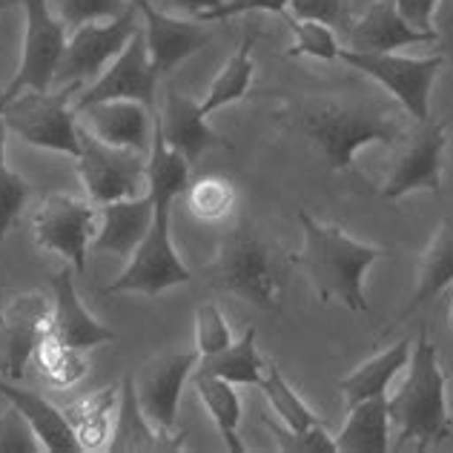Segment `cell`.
<instances>
[{
  "label": "cell",
  "mask_w": 453,
  "mask_h": 453,
  "mask_svg": "<svg viewBox=\"0 0 453 453\" xmlns=\"http://www.w3.org/2000/svg\"><path fill=\"white\" fill-rule=\"evenodd\" d=\"M304 244L293 256L319 302H339L356 313H367L365 276L379 258H385V250L376 244L356 242L336 224H321L307 210L299 212Z\"/></svg>",
  "instance_id": "6da1fadb"
},
{
  "label": "cell",
  "mask_w": 453,
  "mask_h": 453,
  "mask_svg": "<svg viewBox=\"0 0 453 453\" xmlns=\"http://www.w3.org/2000/svg\"><path fill=\"white\" fill-rule=\"evenodd\" d=\"M288 121L321 152L333 173L350 170L356 152L367 144L393 147L408 138L404 118L385 106L307 101L296 106Z\"/></svg>",
  "instance_id": "7a4b0ae2"
},
{
  "label": "cell",
  "mask_w": 453,
  "mask_h": 453,
  "mask_svg": "<svg viewBox=\"0 0 453 453\" xmlns=\"http://www.w3.org/2000/svg\"><path fill=\"white\" fill-rule=\"evenodd\" d=\"M445 373L439 367L436 344L427 336V327H419L411 353V373L404 385L388 399L390 422L399 427L396 448L404 450L413 445L419 453L445 442L453 431L448 396H445Z\"/></svg>",
  "instance_id": "3957f363"
},
{
  "label": "cell",
  "mask_w": 453,
  "mask_h": 453,
  "mask_svg": "<svg viewBox=\"0 0 453 453\" xmlns=\"http://www.w3.org/2000/svg\"><path fill=\"white\" fill-rule=\"evenodd\" d=\"M212 281L216 288L238 296L258 310H267V313L279 310L281 276L276 258L250 224H238L221 242Z\"/></svg>",
  "instance_id": "277c9868"
},
{
  "label": "cell",
  "mask_w": 453,
  "mask_h": 453,
  "mask_svg": "<svg viewBox=\"0 0 453 453\" xmlns=\"http://www.w3.org/2000/svg\"><path fill=\"white\" fill-rule=\"evenodd\" d=\"M81 87L83 83H66L58 92L23 89L4 106V121L27 144L78 158V112L69 101Z\"/></svg>",
  "instance_id": "5b68a950"
},
{
  "label": "cell",
  "mask_w": 453,
  "mask_h": 453,
  "mask_svg": "<svg viewBox=\"0 0 453 453\" xmlns=\"http://www.w3.org/2000/svg\"><path fill=\"white\" fill-rule=\"evenodd\" d=\"M152 224L144 235V242L127 261V270L118 276L110 288H104V296L112 293H144L158 296L175 284H189L193 273L187 270L181 256L175 253L170 238V216L175 198H152Z\"/></svg>",
  "instance_id": "8992f818"
},
{
  "label": "cell",
  "mask_w": 453,
  "mask_h": 453,
  "mask_svg": "<svg viewBox=\"0 0 453 453\" xmlns=\"http://www.w3.org/2000/svg\"><path fill=\"white\" fill-rule=\"evenodd\" d=\"M78 141H81V155L75 158L78 175L95 207L150 193V173H147L144 152L106 144L98 135H92L81 121H78Z\"/></svg>",
  "instance_id": "52a82bcc"
},
{
  "label": "cell",
  "mask_w": 453,
  "mask_h": 453,
  "mask_svg": "<svg viewBox=\"0 0 453 453\" xmlns=\"http://www.w3.org/2000/svg\"><path fill=\"white\" fill-rule=\"evenodd\" d=\"M339 61L381 83L416 124L431 121V87L445 64L442 55L404 58L396 52H353L342 46Z\"/></svg>",
  "instance_id": "ba28073f"
},
{
  "label": "cell",
  "mask_w": 453,
  "mask_h": 453,
  "mask_svg": "<svg viewBox=\"0 0 453 453\" xmlns=\"http://www.w3.org/2000/svg\"><path fill=\"white\" fill-rule=\"evenodd\" d=\"M138 4L133 0L124 15L104 23H83V27L73 29V35L66 38V50L61 55V64H58L55 81L66 87V83L98 78L124 50L127 41L138 32Z\"/></svg>",
  "instance_id": "9c48e42d"
},
{
  "label": "cell",
  "mask_w": 453,
  "mask_h": 453,
  "mask_svg": "<svg viewBox=\"0 0 453 453\" xmlns=\"http://www.w3.org/2000/svg\"><path fill=\"white\" fill-rule=\"evenodd\" d=\"M95 226H98V207L92 201L55 193L41 201L35 212V244L66 258L75 273L87 270V250L92 244Z\"/></svg>",
  "instance_id": "30bf717a"
},
{
  "label": "cell",
  "mask_w": 453,
  "mask_h": 453,
  "mask_svg": "<svg viewBox=\"0 0 453 453\" xmlns=\"http://www.w3.org/2000/svg\"><path fill=\"white\" fill-rule=\"evenodd\" d=\"M198 359V350H170L150 359L138 371V376H133L141 411L155 431H161L164 436H184L178 431V402H181L184 381L196 371Z\"/></svg>",
  "instance_id": "8fae6325"
},
{
  "label": "cell",
  "mask_w": 453,
  "mask_h": 453,
  "mask_svg": "<svg viewBox=\"0 0 453 453\" xmlns=\"http://www.w3.org/2000/svg\"><path fill=\"white\" fill-rule=\"evenodd\" d=\"M27 9V43H23V61L15 81H12L9 101L23 89L50 92L55 83L58 64L66 50V27L52 12L50 0H20Z\"/></svg>",
  "instance_id": "7c38bea8"
},
{
  "label": "cell",
  "mask_w": 453,
  "mask_h": 453,
  "mask_svg": "<svg viewBox=\"0 0 453 453\" xmlns=\"http://www.w3.org/2000/svg\"><path fill=\"white\" fill-rule=\"evenodd\" d=\"M46 333H52V302L43 293L15 296L0 310V376L20 381Z\"/></svg>",
  "instance_id": "4fadbf2b"
},
{
  "label": "cell",
  "mask_w": 453,
  "mask_h": 453,
  "mask_svg": "<svg viewBox=\"0 0 453 453\" xmlns=\"http://www.w3.org/2000/svg\"><path fill=\"white\" fill-rule=\"evenodd\" d=\"M155 87H158V73H155L152 61H150L144 27H138V32L127 41V46L118 52L115 61L81 92V98L75 104V112L83 110V106H89V104L115 101V98L141 101L152 110Z\"/></svg>",
  "instance_id": "5bb4252c"
},
{
  "label": "cell",
  "mask_w": 453,
  "mask_h": 453,
  "mask_svg": "<svg viewBox=\"0 0 453 453\" xmlns=\"http://www.w3.org/2000/svg\"><path fill=\"white\" fill-rule=\"evenodd\" d=\"M445 124L425 121L416 124V133H408V147L399 152L396 164L385 181L381 196L388 201H399L416 189H427L442 196V152H445Z\"/></svg>",
  "instance_id": "9a60e30c"
},
{
  "label": "cell",
  "mask_w": 453,
  "mask_h": 453,
  "mask_svg": "<svg viewBox=\"0 0 453 453\" xmlns=\"http://www.w3.org/2000/svg\"><path fill=\"white\" fill-rule=\"evenodd\" d=\"M135 4L141 18H144L150 61L158 78L170 75L178 64H184L187 58H193L212 41V23L170 15V12L152 6V0H135Z\"/></svg>",
  "instance_id": "2e32d148"
},
{
  "label": "cell",
  "mask_w": 453,
  "mask_h": 453,
  "mask_svg": "<svg viewBox=\"0 0 453 453\" xmlns=\"http://www.w3.org/2000/svg\"><path fill=\"white\" fill-rule=\"evenodd\" d=\"M436 43L434 29H416L402 18L393 0H376L365 6L359 18H353L348 29V46L353 52H396L404 46Z\"/></svg>",
  "instance_id": "e0dca14e"
},
{
  "label": "cell",
  "mask_w": 453,
  "mask_h": 453,
  "mask_svg": "<svg viewBox=\"0 0 453 453\" xmlns=\"http://www.w3.org/2000/svg\"><path fill=\"white\" fill-rule=\"evenodd\" d=\"M78 121L92 135L106 141V144L150 155L152 121H150V106H144L141 101L115 98V101L89 104L78 110Z\"/></svg>",
  "instance_id": "ac0fdd59"
},
{
  "label": "cell",
  "mask_w": 453,
  "mask_h": 453,
  "mask_svg": "<svg viewBox=\"0 0 453 453\" xmlns=\"http://www.w3.org/2000/svg\"><path fill=\"white\" fill-rule=\"evenodd\" d=\"M152 196L144 193L138 198L112 201V204L98 207V226L92 235V250L98 253H112L129 261L138 244L144 242V235L152 224Z\"/></svg>",
  "instance_id": "d6986e66"
},
{
  "label": "cell",
  "mask_w": 453,
  "mask_h": 453,
  "mask_svg": "<svg viewBox=\"0 0 453 453\" xmlns=\"http://www.w3.org/2000/svg\"><path fill=\"white\" fill-rule=\"evenodd\" d=\"M155 118H158L166 144L181 152L189 164H196L201 155L210 152V150H230V144L221 141L207 127V115L201 112L198 101L187 98V95H181L178 89L166 92L164 110Z\"/></svg>",
  "instance_id": "ffe728a7"
},
{
  "label": "cell",
  "mask_w": 453,
  "mask_h": 453,
  "mask_svg": "<svg viewBox=\"0 0 453 453\" xmlns=\"http://www.w3.org/2000/svg\"><path fill=\"white\" fill-rule=\"evenodd\" d=\"M52 290H55V302H52V333L69 348H78V350H92L98 344L106 342H115V333L101 325L95 319L83 302L78 299V290H75V281H73V273L61 270L55 273L52 279Z\"/></svg>",
  "instance_id": "44dd1931"
},
{
  "label": "cell",
  "mask_w": 453,
  "mask_h": 453,
  "mask_svg": "<svg viewBox=\"0 0 453 453\" xmlns=\"http://www.w3.org/2000/svg\"><path fill=\"white\" fill-rule=\"evenodd\" d=\"M0 396H6L9 404H15V408L27 416L29 425L35 427V434H38L43 450L50 453H78L83 450L78 436L73 431V425H69L64 408H55L52 402H46L38 393H32L27 388H20L18 381H9L0 376Z\"/></svg>",
  "instance_id": "7402d4cb"
},
{
  "label": "cell",
  "mask_w": 453,
  "mask_h": 453,
  "mask_svg": "<svg viewBox=\"0 0 453 453\" xmlns=\"http://www.w3.org/2000/svg\"><path fill=\"white\" fill-rule=\"evenodd\" d=\"M184 436L173 439L164 436L161 431H155L150 419L141 411L138 393H135V379L124 376L121 381V402H118V416L112 427L110 448L112 453H155V450H181Z\"/></svg>",
  "instance_id": "603a6c76"
},
{
  "label": "cell",
  "mask_w": 453,
  "mask_h": 453,
  "mask_svg": "<svg viewBox=\"0 0 453 453\" xmlns=\"http://www.w3.org/2000/svg\"><path fill=\"white\" fill-rule=\"evenodd\" d=\"M450 284H453V219H445L442 224H439V230L434 233L431 244H427V250L419 258V279H416L413 299L385 327V333L404 325V321H408L413 313H419L427 302L439 299Z\"/></svg>",
  "instance_id": "cb8c5ba5"
},
{
  "label": "cell",
  "mask_w": 453,
  "mask_h": 453,
  "mask_svg": "<svg viewBox=\"0 0 453 453\" xmlns=\"http://www.w3.org/2000/svg\"><path fill=\"white\" fill-rule=\"evenodd\" d=\"M411 353H413V342L402 339L393 344V348L381 350L379 356H373V359L359 365L350 376L339 379V390H342L344 402H348V408H353V404H359L365 399L385 396L393 376L411 365Z\"/></svg>",
  "instance_id": "d4e9b609"
},
{
  "label": "cell",
  "mask_w": 453,
  "mask_h": 453,
  "mask_svg": "<svg viewBox=\"0 0 453 453\" xmlns=\"http://www.w3.org/2000/svg\"><path fill=\"white\" fill-rule=\"evenodd\" d=\"M118 402H121V388H101L89 393L87 399L64 408L69 425L78 436L83 450H106L112 439L115 416H118Z\"/></svg>",
  "instance_id": "484cf974"
},
{
  "label": "cell",
  "mask_w": 453,
  "mask_h": 453,
  "mask_svg": "<svg viewBox=\"0 0 453 453\" xmlns=\"http://www.w3.org/2000/svg\"><path fill=\"white\" fill-rule=\"evenodd\" d=\"M390 413L388 396H373L353 404L348 422L336 436V448L342 453H388L390 450Z\"/></svg>",
  "instance_id": "4316f807"
},
{
  "label": "cell",
  "mask_w": 453,
  "mask_h": 453,
  "mask_svg": "<svg viewBox=\"0 0 453 453\" xmlns=\"http://www.w3.org/2000/svg\"><path fill=\"white\" fill-rule=\"evenodd\" d=\"M193 385L198 390L201 402H204L210 419L216 422L226 450L244 453L247 448L242 442V436H238V425H242V399H238V393L233 390V381L196 371L193 373Z\"/></svg>",
  "instance_id": "83f0119b"
},
{
  "label": "cell",
  "mask_w": 453,
  "mask_h": 453,
  "mask_svg": "<svg viewBox=\"0 0 453 453\" xmlns=\"http://www.w3.org/2000/svg\"><path fill=\"white\" fill-rule=\"evenodd\" d=\"M256 38L258 32H247L242 46H238V52L226 61V66L219 73V78L212 81L210 92L204 95V101H198L201 112L207 118L221 110V106H230V104H238L247 98L250 92V83H253V73H256V64H253V46H256Z\"/></svg>",
  "instance_id": "f1b7e54d"
},
{
  "label": "cell",
  "mask_w": 453,
  "mask_h": 453,
  "mask_svg": "<svg viewBox=\"0 0 453 453\" xmlns=\"http://www.w3.org/2000/svg\"><path fill=\"white\" fill-rule=\"evenodd\" d=\"M196 371L210 373L233 381V385H253L261 388V376H265V359L256 350V330L250 327L242 342L230 344L226 350L216 353V356H201Z\"/></svg>",
  "instance_id": "f546056e"
},
{
  "label": "cell",
  "mask_w": 453,
  "mask_h": 453,
  "mask_svg": "<svg viewBox=\"0 0 453 453\" xmlns=\"http://www.w3.org/2000/svg\"><path fill=\"white\" fill-rule=\"evenodd\" d=\"M83 353L87 350L69 348L55 333H46L38 342V348H35V359H38L41 376L50 381L55 390H66V388H75L78 381L89 373V362Z\"/></svg>",
  "instance_id": "4dcf8cb0"
},
{
  "label": "cell",
  "mask_w": 453,
  "mask_h": 453,
  "mask_svg": "<svg viewBox=\"0 0 453 453\" xmlns=\"http://www.w3.org/2000/svg\"><path fill=\"white\" fill-rule=\"evenodd\" d=\"M261 390H265L273 411L279 413V419L290 427V431H310L321 419L313 413V408L290 388V381L281 376L279 365L273 359H265V376H261Z\"/></svg>",
  "instance_id": "1f68e13d"
},
{
  "label": "cell",
  "mask_w": 453,
  "mask_h": 453,
  "mask_svg": "<svg viewBox=\"0 0 453 453\" xmlns=\"http://www.w3.org/2000/svg\"><path fill=\"white\" fill-rule=\"evenodd\" d=\"M187 207L198 221L216 224L235 210V187L219 175L198 178L187 187Z\"/></svg>",
  "instance_id": "d6a6232c"
},
{
  "label": "cell",
  "mask_w": 453,
  "mask_h": 453,
  "mask_svg": "<svg viewBox=\"0 0 453 453\" xmlns=\"http://www.w3.org/2000/svg\"><path fill=\"white\" fill-rule=\"evenodd\" d=\"M290 23L293 46L288 50V58H316V61H339L342 43L336 38V29L321 20H299L284 18Z\"/></svg>",
  "instance_id": "836d02e7"
},
{
  "label": "cell",
  "mask_w": 453,
  "mask_h": 453,
  "mask_svg": "<svg viewBox=\"0 0 453 453\" xmlns=\"http://www.w3.org/2000/svg\"><path fill=\"white\" fill-rule=\"evenodd\" d=\"M261 422L267 425L279 450L284 453H339L336 439L325 431V422L313 425L310 431H290L284 422H273L267 413H261Z\"/></svg>",
  "instance_id": "e575fe53"
},
{
  "label": "cell",
  "mask_w": 453,
  "mask_h": 453,
  "mask_svg": "<svg viewBox=\"0 0 453 453\" xmlns=\"http://www.w3.org/2000/svg\"><path fill=\"white\" fill-rule=\"evenodd\" d=\"M50 4L66 29H78L95 20H112L129 9V0H50Z\"/></svg>",
  "instance_id": "d590c367"
},
{
  "label": "cell",
  "mask_w": 453,
  "mask_h": 453,
  "mask_svg": "<svg viewBox=\"0 0 453 453\" xmlns=\"http://www.w3.org/2000/svg\"><path fill=\"white\" fill-rule=\"evenodd\" d=\"M233 344L230 321L221 313L219 304H201L196 310V350L198 356H216Z\"/></svg>",
  "instance_id": "8d00e7d4"
},
{
  "label": "cell",
  "mask_w": 453,
  "mask_h": 453,
  "mask_svg": "<svg viewBox=\"0 0 453 453\" xmlns=\"http://www.w3.org/2000/svg\"><path fill=\"white\" fill-rule=\"evenodd\" d=\"M288 18L299 20H321L333 29H342L348 35L353 23V6L350 0H290Z\"/></svg>",
  "instance_id": "74e56055"
},
{
  "label": "cell",
  "mask_w": 453,
  "mask_h": 453,
  "mask_svg": "<svg viewBox=\"0 0 453 453\" xmlns=\"http://www.w3.org/2000/svg\"><path fill=\"white\" fill-rule=\"evenodd\" d=\"M43 445L15 404L0 413V453H41Z\"/></svg>",
  "instance_id": "f35d334b"
},
{
  "label": "cell",
  "mask_w": 453,
  "mask_h": 453,
  "mask_svg": "<svg viewBox=\"0 0 453 453\" xmlns=\"http://www.w3.org/2000/svg\"><path fill=\"white\" fill-rule=\"evenodd\" d=\"M27 198H29V181L20 178L18 173H12L4 164L0 166V244H4L9 226L20 216Z\"/></svg>",
  "instance_id": "ab89813d"
},
{
  "label": "cell",
  "mask_w": 453,
  "mask_h": 453,
  "mask_svg": "<svg viewBox=\"0 0 453 453\" xmlns=\"http://www.w3.org/2000/svg\"><path fill=\"white\" fill-rule=\"evenodd\" d=\"M288 4L290 0H224L216 12H207V15H201L198 20L219 23V20L235 18V15H247V12H267V15L288 18Z\"/></svg>",
  "instance_id": "60d3db41"
},
{
  "label": "cell",
  "mask_w": 453,
  "mask_h": 453,
  "mask_svg": "<svg viewBox=\"0 0 453 453\" xmlns=\"http://www.w3.org/2000/svg\"><path fill=\"white\" fill-rule=\"evenodd\" d=\"M431 29L436 32V55L453 61V0H439L431 18Z\"/></svg>",
  "instance_id": "b9f144b4"
},
{
  "label": "cell",
  "mask_w": 453,
  "mask_h": 453,
  "mask_svg": "<svg viewBox=\"0 0 453 453\" xmlns=\"http://www.w3.org/2000/svg\"><path fill=\"white\" fill-rule=\"evenodd\" d=\"M393 4L402 12V18L413 23L416 29H431V18L439 0H393Z\"/></svg>",
  "instance_id": "7bdbcfd3"
},
{
  "label": "cell",
  "mask_w": 453,
  "mask_h": 453,
  "mask_svg": "<svg viewBox=\"0 0 453 453\" xmlns=\"http://www.w3.org/2000/svg\"><path fill=\"white\" fill-rule=\"evenodd\" d=\"M161 12H170V15H189V18H201L207 12H216L224 0H155Z\"/></svg>",
  "instance_id": "ee69618b"
},
{
  "label": "cell",
  "mask_w": 453,
  "mask_h": 453,
  "mask_svg": "<svg viewBox=\"0 0 453 453\" xmlns=\"http://www.w3.org/2000/svg\"><path fill=\"white\" fill-rule=\"evenodd\" d=\"M6 133H9V127L4 121V115H0V166L6 164Z\"/></svg>",
  "instance_id": "f6af8a7d"
},
{
  "label": "cell",
  "mask_w": 453,
  "mask_h": 453,
  "mask_svg": "<svg viewBox=\"0 0 453 453\" xmlns=\"http://www.w3.org/2000/svg\"><path fill=\"white\" fill-rule=\"evenodd\" d=\"M9 104V92L6 89H0V115H4V106Z\"/></svg>",
  "instance_id": "bcb514c9"
},
{
  "label": "cell",
  "mask_w": 453,
  "mask_h": 453,
  "mask_svg": "<svg viewBox=\"0 0 453 453\" xmlns=\"http://www.w3.org/2000/svg\"><path fill=\"white\" fill-rule=\"evenodd\" d=\"M376 0H350V6H371Z\"/></svg>",
  "instance_id": "7dc6e473"
},
{
  "label": "cell",
  "mask_w": 453,
  "mask_h": 453,
  "mask_svg": "<svg viewBox=\"0 0 453 453\" xmlns=\"http://www.w3.org/2000/svg\"><path fill=\"white\" fill-rule=\"evenodd\" d=\"M12 4H15V0H0V15H4V12H6Z\"/></svg>",
  "instance_id": "c3c4849f"
},
{
  "label": "cell",
  "mask_w": 453,
  "mask_h": 453,
  "mask_svg": "<svg viewBox=\"0 0 453 453\" xmlns=\"http://www.w3.org/2000/svg\"><path fill=\"white\" fill-rule=\"evenodd\" d=\"M450 321H453V302H450Z\"/></svg>",
  "instance_id": "681fc988"
}]
</instances>
